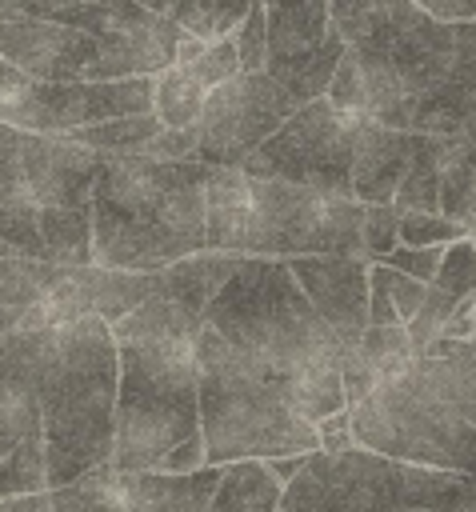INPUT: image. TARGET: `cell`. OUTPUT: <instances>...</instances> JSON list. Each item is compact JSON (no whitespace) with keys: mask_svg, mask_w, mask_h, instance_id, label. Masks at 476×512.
<instances>
[{"mask_svg":"<svg viewBox=\"0 0 476 512\" xmlns=\"http://www.w3.org/2000/svg\"><path fill=\"white\" fill-rule=\"evenodd\" d=\"M344 52H348V44H344V36L332 28L320 48H308V52H296V56H272V60L264 64V72H268L296 104H312V100H324V96H328Z\"/></svg>","mask_w":476,"mask_h":512,"instance_id":"44dd1931","label":"cell"},{"mask_svg":"<svg viewBox=\"0 0 476 512\" xmlns=\"http://www.w3.org/2000/svg\"><path fill=\"white\" fill-rule=\"evenodd\" d=\"M120 352L100 316L56 328L40 376V432L48 448V492L64 488L116 456Z\"/></svg>","mask_w":476,"mask_h":512,"instance_id":"5b68a950","label":"cell"},{"mask_svg":"<svg viewBox=\"0 0 476 512\" xmlns=\"http://www.w3.org/2000/svg\"><path fill=\"white\" fill-rule=\"evenodd\" d=\"M412 148H416V132L364 124L360 144H356V164H352V200L392 204L400 192V180L408 172Z\"/></svg>","mask_w":476,"mask_h":512,"instance_id":"2e32d148","label":"cell"},{"mask_svg":"<svg viewBox=\"0 0 476 512\" xmlns=\"http://www.w3.org/2000/svg\"><path fill=\"white\" fill-rule=\"evenodd\" d=\"M204 48H208V40H196V36L184 32V40H180V48H176V64H180V68H192V64L204 56Z\"/></svg>","mask_w":476,"mask_h":512,"instance_id":"681fc988","label":"cell"},{"mask_svg":"<svg viewBox=\"0 0 476 512\" xmlns=\"http://www.w3.org/2000/svg\"><path fill=\"white\" fill-rule=\"evenodd\" d=\"M244 72V64H240V52H236V40L232 36H224V40H212L208 48H204V56L192 64V76L212 92V88H220V84H228V80H236Z\"/></svg>","mask_w":476,"mask_h":512,"instance_id":"f35d334b","label":"cell"},{"mask_svg":"<svg viewBox=\"0 0 476 512\" xmlns=\"http://www.w3.org/2000/svg\"><path fill=\"white\" fill-rule=\"evenodd\" d=\"M412 4L444 24H476V0H412Z\"/></svg>","mask_w":476,"mask_h":512,"instance_id":"ee69618b","label":"cell"},{"mask_svg":"<svg viewBox=\"0 0 476 512\" xmlns=\"http://www.w3.org/2000/svg\"><path fill=\"white\" fill-rule=\"evenodd\" d=\"M268 60L320 48L332 32V0H264Z\"/></svg>","mask_w":476,"mask_h":512,"instance_id":"7402d4cb","label":"cell"},{"mask_svg":"<svg viewBox=\"0 0 476 512\" xmlns=\"http://www.w3.org/2000/svg\"><path fill=\"white\" fill-rule=\"evenodd\" d=\"M296 284L316 304L340 348H356L368 332V260L360 256H296L288 260Z\"/></svg>","mask_w":476,"mask_h":512,"instance_id":"5bb4252c","label":"cell"},{"mask_svg":"<svg viewBox=\"0 0 476 512\" xmlns=\"http://www.w3.org/2000/svg\"><path fill=\"white\" fill-rule=\"evenodd\" d=\"M352 436L356 448L476 480V428L448 408L416 368L380 384L352 408Z\"/></svg>","mask_w":476,"mask_h":512,"instance_id":"ba28073f","label":"cell"},{"mask_svg":"<svg viewBox=\"0 0 476 512\" xmlns=\"http://www.w3.org/2000/svg\"><path fill=\"white\" fill-rule=\"evenodd\" d=\"M232 40H236L244 72H264V64H268V12H264V0H252L248 16L232 32Z\"/></svg>","mask_w":476,"mask_h":512,"instance_id":"74e56055","label":"cell"},{"mask_svg":"<svg viewBox=\"0 0 476 512\" xmlns=\"http://www.w3.org/2000/svg\"><path fill=\"white\" fill-rule=\"evenodd\" d=\"M296 108L300 104L268 72H240L236 80L208 92L196 124V160L208 168H244Z\"/></svg>","mask_w":476,"mask_h":512,"instance_id":"8fae6325","label":"cell"},{"mask_svg":"<svg viewBox=\"0 0 476 512\" xmlns=\"http://www.w3.org/2000/svg\"><path fill=\"white\" fill-rule=\"evenodd\" d=\"M472 312H476V296L460 300L456 312H452L448 324H444V340H468V344H472Z\"/></svg>","mask_w":476,"mask_h":512,"instance_id":"f6af8a7d","label":"cell"},{"mask_svg":"<svg viewBox=\"0 0 476 512\" xmlns=\"http://www.w3.org/2000/svg\"><path fill=\"white\" fill-rule=\"evenodd\" d=\"M196 148H200V132H196V128H160L156 140H152L140 156L176 164V160H196Z\"/></svg>","mask_w":476,"mask_h":512,"instance_id":"60d3db41","label":"cell"},{"mask_svg":"<svg viewBox=\"0 0 476 512\" xmlns=\"http://www.w3.org/2000/svg\"><path fill=\"white\" fill-rule=\"evenodd\" d=\"M36 228L48 264L88 268L92 264V204L88 208H36Z\"/></svg>","mask_w":476,"mask_h":512,"instance_id":"484cf974","label":"cell"},{"mask_svg":"<svg viewBox=\"0 0 476 512\" xmlns=\"http://www.w3.org/2000/svg\"><path fill=\"white\" fill-rule=\"evenodd\" d=\"M244 260H248V256L204 248V252L184 256V260H176L172 268H164V272H160V292L172 296L176 304H184L188 312H196V316L208 320L212 300L224 292V284L240 272Z\"/></svg>","mask_w":476,"mask_h":512,"instance_id":"d6986e66","label":"cell"},{"mask_svg":"<svg viewBox=\"0 0 476 512\" xmlns=\"http://www.w3.org/2000/svg\"><path fill=\"white\" fill-rule=\"evenodd\" d=\"M100 168L104 152L68 132H24V184L36 208H88Z\"/></svg>","mask_w":476,"mask_h":512,"instance_id":"4fadbf2b","label":"cell"},{"mask_svg":"<svg viewBox=\"0 0 476 512\" xmlns=\"http://www.w3.org/2000/svg\"><path fill=\"white\" fill-rule=\"evenodd\" d=\"M472 496V476L404 464L368 448L340 456L316 448L300 476L284 484L280 512H464Z\"/></svg>","mask_w":476,"mask_h":512,"instance_id":"52a82bcc","label":"cell"},{"mask_svg":"<svg viewBox=\"0 0 476 512\" xmlns=\"http://www.w3.org/2000/svg\"><path fill=\"white\" fill-rule=\"evenodd\" d=\"M348 352H356V356L372 368V376H376L380 384L404 376V372L416 364V356H420L404 324H392V328H368V332L360 336V344L348 348Z\"/></svg>","mask_w":476,"mask_h":512,"instance_id":"4dcf8cb0","label":"cell"},{"mask_svg":"<svg viewBox=\"0 0 476 512\" xmlns=\"http://www.w3.org/2000/svg\"><path fill=\"white\" fill-rule=\"evenodd\" d=\"M400 248V208L396 204H364V256L368 264L384 260Z\"/></svg>","mask_w":476,"mask_h":512,"instance_id":"d590c367","label":"cell"},{"mask_svg":"<svg viewBox=\"0 0 476 512\" xmlns=\"http://www.w3.org/2000/svg\"><path fill=\"white\" fill-rule=\"evenodd\" d=\"M444 148L448 136L440 132H416V148L408 160V172L396 192L400 212H440V184H444Z\"/></svg>","mask_w":476,"mask_h":512,"instance_id":"d4e9b609","label":"cell"},{"mask_svg":"<svg viewBox=\"0 0 476 512\" xmlns=\"http://www.w3.org/2000/svg\"><path fill=\"white\" fill-rule=\"evenodd\" d=\"M328 100L340 112H352L368 124H384V128H400V132H412V124H416L412 92L404 88V80L388 64V56H380L372 48L344 52L336 80L328 88Z\"/></svg>","mask_w":476,"mask_h":512,"instance_id":"9a60e30c","label":"cell"},{"mask_svg":"<svg viewBox=\"0 0 476 512\" xmlns=\"http://www.w3.org/2000/svg\"><path fill=\"white\" fill-rule=\"evenodd\" d=\"M48 20L88 32L100 44L96 68L88 80H136L176 68V48L184 28L172 16H160L136 0H84L52 12Z\"/></svg>","mask_w":476,"mask_h":512,"instance_id":"30bf717a","label":"cell"},{"mask_svg":"<svg viewBox=\"0 0 476 512\" xmlns=\"http://www.w3.org/2000/svg\"><path fill=\"white\" fill-rule=\"evenodd\" d=\"M48 492V448L44 432L20 440L4 460H0V500H20Z\"/></svg>","mask_w":476,"mask_h":512,"instance_id":"1f68e13d","label":"cell"},{"mask_svg":"<svg viewBox=\"0 0 476 512\" xmlns=\"http://www.w3.org/2000/svg\"><path fill=\"white\" fill-rule=\"evenodd\" d=\"M316 432H320V452H328V456H340V452L356 448V436H352V408H344V412L320 420Z\"/></svg>","mask_w":476,"mask_h":512,"instance_id":"7bdbcfd3","label":"cell"},{"mask_svg":"<svg viewBox=\"0 0 476 512\" xmlns=\"http://www.w3.org/2000/svg\"><path fill=\"white\" fill-rule=\"evenodd\" d=\"M40 428L36 424H24V420H12V416H0V460L20 444V440H28V436H36Z\"/></svg>","mask_w":476,"mask_h":512,"instance_id":"bcb514c9","label":"cell"},{"mask_svg":"<svg viewBox=\"0 0 476 512\" xmlns=\"http://www.w3.org/2000/svg\"><path fill=\"white\" fill-rule=\"evenodd\" d=\"M0 56L44 84H76L88 80L100 56V44L68 24L48 16H20L0 24Z\"/></svg>","mask_w":476,"mask_h":512,"instance_id":"7c38bea8","label":"cell"},{"mask_svg":"<svg viewBox=\"0 0 476 512\" xmlns=\"http://www.w3.org/2000/svg\"><path fill=\"white\" fill-rule=\"evenodd\" d=\"M456 304H460V300H452L448 292L428 288V296H424L420 312L404 324V328H408V336H412V344H416V352H424L432 340H440V336H444V324H448V316L456 312Z\"/></svg>","mask_w":476,"mask_h":512,"instance_id":"8d00e7d4","label":"cell"},{"mask_svg":"<svg viewBox=\"0 0 476 512\" xmlns=\"http://www.w3.org/2000/svg\"><path fill=\"white\" fill-rule=\"evenodd\" d=\"M440 256H444V248H408V244H400L380 264H388V268H396V272H404V276H412L420 284H432L436 268H440Z\"/></svg>","mask_w":476,"mask_h":512,"instance_id":"b9f144b4","label":"cell"},{"mask_svg":"<svg viewBox=\"0 0 476 512\" xmlns=\"http://www.w3.org/2000/svg\"><path fill=\"white\" fill-rule=\"evenodd\" d=\"M440 212L468 232H476V128L452 132L444 148V184Z\"/></svg>","mask_w":476,"mask_h":512,"instance_id":"cb8c5ba5","label":"cell"},{"mask_svg":"<svg viewBox=\"0 0 476 512\" xmlns=\"http://www.w3.org/2000/svg\"><path fill=\"white\" fill-rule=\"evenodd\" d=\"M200 368V432L208 464L224 468L236 460H280L320 448L316 424H308L280 384L252 368L212 324L196 336Z\"/></svg>","mask_w":476,"mask_h":512,"instance_id":"8992f818","label":"cell"},{"mask_svg":"<svg viewBox=\"0 0 476 512\" xmlns=\"http://www.w3.org/2000/svg\"><path fill=\"white\" fill-rule=\"evenodd\" d=\"M208 248L236 256H364V204L292 180L216 168L208 180Z\"/></svg>","mask_w":476,"mask_h":512,"instance_id":"277c9868","label":"cell"},{"mask_svg":"<svg viewBox=\"0 0 476 512\" xmlns=\"http://www.w3.org/2000/svg\"><path fill=\"white\" fill-rule=\"evenodd\" d=\"M472 244H476V232H472Z\"/></svg>","mask_w":476,"mask_h":512,"instance_id":"f5cc1de1","label":"cell"},{"mask_svg":"<svg viewBox=\"0 0 476 512\" xmlns=\"http://www.w3.org/2000/svg\"><path fill=\"white\" fill-rule=\"evenodd\" d=\"M196 8H200V32L196 36L212 44V40L232 36L244 24L252 0H196Z\"/></svg>","mask_w":476,"mask_h":512,"instance_id":"ab89813d","label":"cell"},{"mask_svg":"<svg viewBox=\"0 0 476 512\" xmlns=\"http://www.w3.org/2000/svg\"><path fill=\"white\" fill-rule=\"evenodd\" d=\"M200 160L104 156L92 192V264L164 272L208 248V180Z\"/></svg>","mask_w":476,"mask_h":512,"instance_id":"3957f363","label":"cell"},{"mask_svg":"<svg viewBox=\"0 0 476 512\" xmlns=\"http://www.w3.org/2000/svg\"><path fill=\"white\" fill-rule=\"evenodd\" d=\"M28 204L32 200L24 184V132L0 120V208H28Z\"/></svg>","mask_w":476,"mask_h":512,"instance_id":"d6a6232c","label":"cell"},{"mask_svg":"<svg viewBox=\"0 0 476 512\" xmlns=\"http://www.w3.org/2000/svg\"><path fill=\"white\" fill-rule=\"evenodd\" d=\"M464 512H476V496H472V504H468V508H464Z\"/></svg>","mask_w":476,"mask_h":512,"instance_id":"816d5d0a","label":"cell"},{"mask_svg":"<svg viewBox=\"0 0 476 512\" xmlns=\"http://www.w3.org/2000/svg\"><path fill=\"white\" fill-rule=\"evenodd\" d=\"M432 288L448 292L452 300H468V296H476V244H472V236H468V240H456V244L444 248Z\"/></svg>","mask_w":476,"mask_h":512,"instance_id":"e575fe53","label":"cell"},{"mask_svg":"<svg viewBox=\"0 0 476 512\" xmlns=\"http://www.w3.org/2000/svg\"><path fill=\"white\" fill-rule=\"evenodd\" d=\"M208 320L156 292L112 336L120 352L116 456L120 472H160L164 460L200 440V368L196 336Z\"/></svg>","mask_w":476,"mask_h":512,"instance_id":"7a4b0ae2","label":"cell"},{"mask_svg":"<svg viewBox=\"0 0 476 512\" xmlns=\"http://www.w3.org/2000/svg\"><path fill=\"white\" fill-rule=\"evenodd\" d=\"M416 376L476 428V348L468 340H432L416 356Z\"/></svg>","mask_w":476,"mask_h":512,"instance_id":"ac0fdd59","label":"cell"},{"mask_svg":"<svg viewBox=\"0 0 476 512\" xmlns=\"http://www.w3.org/2000/svg\"><path fill=\"white\" fill-rule=\"evenodd\" d=\"M304 464H308V452H300V456H280V460H268V472H272L280 484H288V480L300 476Z\"/></svg>","mask_w":476,"mask_h":512,"instance_id":"7dc6e473","label":"cell"},{"mask_svg":"<svg viewBox=\"0 0 476 512\" xmlns=\"http://www.w3.org/2000/svg\"><path fill=\"white\" fill-rule=\"evenodd\" d=\"M76 280L88 296L92 316H100L108 328H116L124 316H132L140 304H148L160 292V272H120V268H76Z\"/></svg>","mask_w":476,"mask_h":512,"instance_id":"ffe728a7","label":"cell"},{"mask_svg":"<svg viewBox=\"0 0 476 512\" xmlns=\"http://www.w3.org/2000/svg\"><path fill=\"white\" fill-rule=\"evenodd\" d=\"M224 468L200 472H124V512H208Z\"/></svg>","mask_w":476,"mask_h":512,"instance_id":"e0dca14e","label":"cell"},{"mask_svg":"<svg viewBox=\"0 0 476 512\" xmlns=\"http://www.w3.org/2000/svg\"><path fill=\"white\" fill-rule=\"evenodd\" d=\"M364 124L368 120L340 112L328 96L300 104L288 116V124L244 164V172L352 196V164H356V144Z\"/></svg>","mask_w":476,"mask_h":512,"instance_id":"9c48e42d","label":"cell"},{"mask_svg":"<svg viewBox=\"0 0 476 512\" xmlns=\"http://www.w3.org/2000/svg\"><path fill=\"white\" fill-rule=\"evenodd\" d=\"M12 4H20L24 16H52V12L72 8V4H84V0H12Z\"/></svg>","mask_w":476,"mask_h":512,"instance_id":"c3c4849f","label":"cell"},{"mask_svg":"<svg viewBox=\"0 0 476 512\" xmlns=\"http://www.w3.org/2000/svg\"><path fill=\"white\" fill-rule=\"evenodd\" d=\"M472 232L444 212H400V244L408 248H448L456 240H468Z\"/></svg>","mask_w":476,"mask_h":512,"instance_id":"836d02e7","label":"cell"},{"mask_svg":"<svg viewBox=\"0 0 476 512\" xmlns=\"http://www.w3.org/2000/svg\"><path fill=\"white\" fill-rule=\"evenodd\" d=\"M160 128H164L160 116L148 112V116H124V120H108V124L76 128V132H68V136H72L76 144H84V148L104 152V156H140V152L156 140Z\"/></svg>","mask_w":476,"mask_h":512,"instance_id":"f546056e","label":"cell"},{"mask_svg":"<svg viewBox=\"0 0 476 512\" xmlns=\"http://www.w3.org/2000/svg\"><path fill=\"white\" fill-rule=\"evenodd\" d=\"M432 284H420L388 264H368V328H392V324H408Z\"/></svg>","mask_w":476,"mask_h":512,"instance_id":"4316f807","label":"cell"},{"mask_svg":"<svg viewBox=\"0 0 476 512\" xmlns=\"http://www.w3.org/2000/svg\"><path fill=\"white\" fill-rule=\"evenodd\" d=\"M52 512H124V472L104 464L64 488H52Z\"/></svg>","mask_w":476,"mask_h":512,"instance_id":"f1b7e54d","label":"cell"},{"mask_svg":"<svg viewBox=\"0 0 476 512\" xmlns=\"http://www.w3.org/2000/svg\"><path fill=\"white\" fill-rule=\"evenodd\" d=\"M472 348H476V312H472Z\"/></svg>","mask_w":476,"mask_h":512,"instance_id":"f907efd6","label":"cell"},{"mask_svg":"<svg viewBox=\"0 0 476 512\" xmlns=\"http://www.w3.org/2000/svg\"><path fill=\"white\" fill-rule=\"evenodd\" d=\"M68 268L48 264V260H16V256H0V336L16 332L24 324V316L32 312V304L64 276Z\"/></svg>","mask_w":476,"mask_h":512,"instance_id":"603a6c76","label":"cell"},{"mask_svg":"<svg viewBox=\"0 0 476 512\" xmlns=\"http://www.w3.org/2000/svg\"><path fill=\"white\" fill-rule=\"evenodd\" d=\"M208 324L252 368L280 384L288 404L308 424H320L348 408L340 376L344 348L296 284L288 260L248 256L212 300Z\"/></svg>","mask_w":476,"mask_h":512,"instance_id":"6da1fadb","label":"cell"},{"mask_svg":"<svg viewBox=\"0 0 476 512\" xmlns=\"http://www.w3.org/2000/svg\"><path fill=\"white\" fill-rule=\"evenodd\" d=\"M208 88L192 76V68H168L156 76V96H152V112L160 116L164 128H196L200 112H204Z\"/></svg>","mask_w":476,"mask_h":512,"instance_id":"83f0119b","label":"cell"}]
</instances>
